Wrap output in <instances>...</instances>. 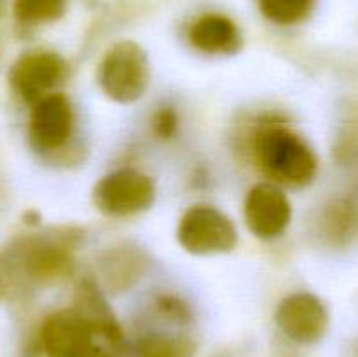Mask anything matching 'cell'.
I'll return each instance as SVG.
<instances>
[{
    "instance_id": "obj_3",
    "label": "cell",
    "mask_w": 358,
    "mask_h": 357,
    "mask_svg": "<svg viewBox=\"0 0 358 357\" xmlns=\"http://www.w3.org/2000/svg\"><path fill=\"white\" fill-rule=\"evenodd\" d=\"M178 241L191 254L231 252L238 244L236 227L227 216L210 205L191 206L178 224Z\"/></svg>"
},
{
    "instance_id": "obj_2",
    "label": "cell",
    "mask_w": 358,
    "mask_h": 357,
    "mask_svg": "<svg viewBox=\"0 0 358 357\" xmlns=\"http://www.w3.org/2000/svg\"><path fill=\"white\" fill-rule=\"evenodd\" d=\"M101 90L119 104H133L145 93L149 86L150 70L145 51L131 41L117 42L108 49L101 62Z\"/></svg>"
},
{
    "instance_id": "obj_15",
    "label": "cell",
    "mask_w": 358,
    "mask_h": 357,
    "mask_svg": "<svg viewBox=\"0 0 358 357\" xmlns=\"http://www.w3.org/2000/svg\"><path fill=\"white\" fill-rule=\"evenodd\" d=\"M154 130L159 136L168 139L177 130V114L170 107H163L154 115Z\"/></svg>"
},
{
    "instance_id": "obj_1",
    "label": "cell",
    "mask_w": 358,
    "mask_h": 357,
    "mask_svg": "<svg viewBox=\"0 0 358 357\" xmlns=\"http://www.w3.org/2000/svg\"><path fill=\"white\" fill-rule=\"evenodd\" d=\"M255 153L262 168L285 184L304 186L317 174V158L310 147L280 126H268L257 133Z\"/></svg>"
},
{
    "instance_id": "obj_10",
    "label": "cell",
    "mask_w": 358,
    "mask_h": 357,
    "mask_svg": "<svg viewBox=\"0 0 358 357\" xmlns=\"http://www.w3.org/2000/svg\"><path fill=\"white\" fill-rule=\"evenodd\" d=\"M196 49L212 55H234L241 49V35L236 24L222 14H205L189 30Z\"/></svg>"
},
{
    "instance_id": "obj_9",
    "label": "cell",
    "mask_w": 358,
    "mask_h": 357,
    "mask_svg": "<svg viewBox=\"0 0 358 357\" xmlns=\"http://www.w3.org/2000/svg\"><path fill=\"white\" fill-rule=\"evenodd\" d=\"M73 112L69 98L49 93L34 104L30 118V139L38 150L59 149L69 140Z\"/></svg>"
},
{
    "instance_id": "obj_6",
    "label": "cell",
    "mask_w": 358,
    "mask_h": 357,
    "mask_svg": "<svg viewBox=\"0 0 358 357\" xmlns=\"http://www.w3.org/2000/svg\"><path fill=\"white\" fill-rule=\"evenodd\" d=\"M292 206L276 186L261 182L248 191L245 200V219L255 237L275 238L290 223Z\"/></svg>"
},
{
    "instance_id": "obj_5",
    "label": "cell",
    "mask_w": 358,
    "mask_h": 357,
    "mask_svg": "<svg viewBox=\"0 0 358 357\" xmlns=\"http://www.w3.org/2000/svg\"><path fill=\"white\" fill-rule=\"evenodd\" d=\"M93 322L77 308L55 312L41 329V343L48 357H77L96 346Z\"/></svg>"
},
{
    "instance_id": "obj_16",
    "label": "cell",
    "mask_w": 358,
    "mask_h": 357,
    "mask_svg": "<svg viewBox=\"0 0 358 357\" xmlns=\"http://www.w3.org/2000/svg\"><path fill=\"white\" fill-rule=\"evenodd\" d=\"M77 357H110V354H107L103 349H100V346H93V349L86 350V352L79 354Z\"/></svg>"
},
{
    "instance_id": "obj_14",
    "label": "cell",
    "mask_w": 358,
    "mask_h": 357,
    "mask_svg": "<svg viewBox=\"0 0 358 357\" xmlns=\"http://www.w3.org/2000/svg\"><path fill=\"white\" fill-rule=\"evenodd\" d=\"M194 352V343L185 338L150 336L140 345V357H192Z\"/></svg>"
},
{
    "instance_id": "obj_13",
    "label": "cell",
    "mask_w": 358,
    "mask_h": 357,
    "mask_svg": "<svg viewBox=\"0 0 358 357\" xmlns=\"http://www.w3.org/2000/svg\"><path fill=\"white\" fill-rule=\"evenodd\" d=\"M315 0H259L262 14L278 24H292L310 14Z\"/></svg>"
},
{
    "instance_id": "obj_11",
    "label": "cell",
    "mask_w": 358,
    "mask_h": 357,
    "mask_svg": "<svg viewBox=\"0 0 358 357\" xmlns=\"http://www.w3.org/2000/svg\"><path fill=\"white\" fill-rule=\"evenodd\" d=\"M80 304L83 307L77 308V310L83 312L91 322H93L94 329H96L98 336H103L108 343L112 345H117L121 342V329L119 324L115 322V318L112 317L110 310H108L107 303H105L103 298L96 293L93 286L90 284H84L80 286Z\"/></svg>"
},
{
    "instance_id": "obj_8",
    "label": "cell",
    "mask_w": 358,
    "mask_h": 357,
    "mask_svg": "<svg viewBox=\"0 0 358 357\" xmlns=\"http://www.w3.org/2000/svg\"><path fill=\"white\" fill-rule=\"evenodd\" d=\"M276 324L297 343H315L324 336L329 315L317 296L297 293L285 298L276 310Z\"/></svg>"
},
{
    "instance_id": "obj_7",
    "label": "cell",
    "mask_w": 358,
    "mask_h": 357,
    "mask_svg": "<svg viewBox=\"0 0 358 357\" xmlns=\"http://www.w3.org/2000/svg\"><path fill=\"white\" fill-rule=\"evenodd\" d=\"M65 62L55 52L38 51L24 55L10 69L9 80L23 100L35 104L63 79Z\"/></svg>"
},
{
    "instance_id": "obj_17",
    "label": "cell",
    "mask_w": 358,
    "mask_h": 357,
    "mask_svg": "<svg viewBox=\"0 0 358 357\" xmlns=\"http://www.w3.org/2000/svg\"><path fill=\"white\" fill-rule=\"evenodd\" d=\"M163 307H164V310H166V308H168V310H171V307H170V304H168V301H164ZM175 312H177L178 315H182V307H175Z\"/></svg>"
},
{
    "instance_id": "obj_4",
    "label": "cell",
    "mask_w": 358,
    "mask_h": 357,
    "mask_svg": "<svg viewBox=\"0 0 358 357\" xmlns=\"http://www.w3.org/2000/svg\"><path fill=\"white\" fill-rule=\"evenodd\" d=\"M156 188L149 175L136 170H119L101 178L93 191L94 205L107 216H131L154 203Z\"/></svg>"
},
{
    "instance_id": "obj_12",
    "label": "cell",
    "mask_w": 358,
    "mask_h": 357,
    "mask_svg": "<svg viewBox=\"0 0 358 357\" xmlns=\"http://www.w3.org/2000/svg\"><path fill=\"white\" fill-rule=\"evenodd\" d=\"M65 7V0H14V16L23 23H48L62 18Z\"/></svg>"
}]
</instances>
